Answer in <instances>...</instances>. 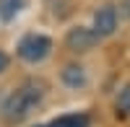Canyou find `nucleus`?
I'll list each match as a JSON object with an SVG mask.
<instances>
[{"label": "nucleus", "mask_w": 130, "mask_h": 127, "mask_svg": "<svg viewBox=\"0 0 130 127\" xmlns=\"http://www.w3.org/2000/svg\"><path fill=\"white\" fill-rule=\"evenodd\" d=\"M42 96H44V86H42V83H37V80L24 83L21 88H16L3 101V117L8 122H21L24 117H29V112L42 101Z\"/></svg>", "instance_id": "1"}, {"label": "nucleus", "mask_w": 130, "mask_h": 127, "mask_svg": "<svg viewBox=\"0 0 130 127\" xmlns=\"http://www.w3.org/2000/svg\"><path fill=\"white\" fill-rule=\"evenodd\" d=\"M18 57L26 62H42L50 52H52V39L44 34H26L18 41Z\"/></svg>", "instance_id": "2"}, {"label": "nucleus", "mask_w": 130, "mask_h": 127, "mask_svg": "<svg viewBox=\"0 0 130 127\" xmlns=\"http://www.w3.org/2000/svg\"><path fill=\"white\" fill-rule=\"evenodd\" d=\"M65 44H68L70 52L83 55V52H91L99 44V34H96L94 29H89V26H73L68 31V36H65Z\"/></svg>", "instance_id": "3"}, {"label": "nucleus", "mask_w": 130, "mask_h": 127, "mask_svg": "<svg viewBox=\"0 0 130 127\" xmlns=\"http://www.w3.org/2000/svg\"><path fill=\"white\" fill-rule=\"evenodd\" d=\"M91 29L99 34V39L112 36L115 31H117V8H115V5H102V8L94 13V26H91Z\"/></svg>", "instance_id": "4"}, {"label": "nucleus", "mask_w": 130, "mask_h": 127, "mask_svg": "<svg viewBox=\"0 0 130 127\" xmlns=\"http://www.w3.org/2000/svg\"><path fill=\"white\" fill-rule=\"evenodd\" d=\"M60 78H62V83L68 88H83L86 86V70L81 65H65Z\"/></svg>", "instance_id": "5"}, {"label": "nucleus", "mask_w": 130, "mask_h": 127, "mask_svg": "<svg viewBox=\"0 0 130 127\" xmlns=\"http://www.w3.org/2000/svg\"><path fill=\"white\" fill-rule=\"evenodd\" d=\"M37 127H89V117L86 114H65L50 124H37Z\"/></svg>", "instance_id": "6"}, {"label": "nucleus", "mask_w": 130, "mask_h": 127, "mask_svg": "<svg viewBox=\"0 0 130 127\" xmlns=\"http://www.w3.org/2000/svg\"><path fill=\"white\" fill-rule=\"evenodd\" d=\"M115 114H117V119L130 117V83H125V86L120 88V93H117V99H115Z\"/></svg>", "instance_id": "7"}, {"label": "nucleus", "mask_w": 130, "mask_h": 127, "mask_svg": "<svg viewBox=\"0 0 130 127\" xmlns=\"http://www.w3.org/2000/svg\"><path fill=\"white\" fill-rule=\"evenodd\" d=\"M21 8H24V0H0V18L3 21H13Z\"/></svg>", "instance_id": "8"}, {"label": "nucleus", "mask_w": 130, "mask_h": 127, "mask_svg": "<svg viewBox=\"0 0 130 127\" xmlns=\"http://www.w3.org/2000/svg\"><path fill=\"white\" fill-rule=\"evenodd\" d=\"M8 62H10V60H8V55H5L3 49H0V73H5V68H8Z\"/></svg>", "instance_id": "9"}, {"label": "nucleus", "mask_w": 130, "mask_h": 127, "mask_svg": "<svg viewBox=\"0 0 130 127\" xmlns=\"http://www.w3.org/2000/svg\"><path fill=\"white\" fill-rule=\"evenodd\" d=\"M122 13L130 16V0H122Z\"/></svg>", "instance_id": "10"}]
</instances>
